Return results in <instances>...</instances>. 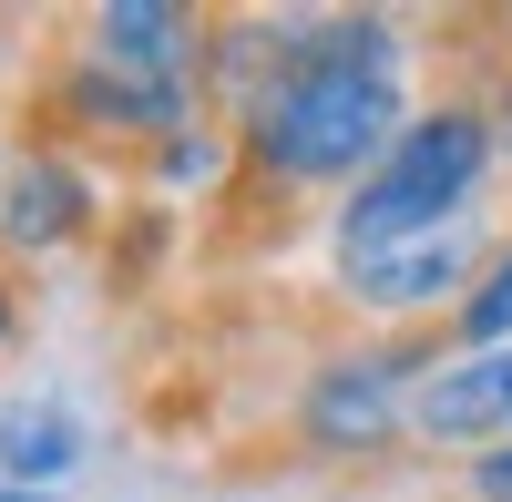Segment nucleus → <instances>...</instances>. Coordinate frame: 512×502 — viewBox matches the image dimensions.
<instances>
[{
  "label": "nucleus",
  "instance_id": "f257e3e1",
  "mask_svg": "<svg viewBox=\"0 0 512 502\" xmlns=\"http://www.w3.org/2000/svg\"><path fill=\"white\" fill-rule=\"evenodd\" d=\"M420 113L410 93V21L400 11H277L267 82L246 93L236 185L287 205H338Z\"/></svg>",
  "mask_w": 512,
  "mask_h": 502
},
{
  "label": "nucleus",
  "instance_id": "f03ea898",
  "mask_svg": "<svg viewBox=\"0 0 512 502\" xmlns=\"http://www.w3.org/2000/svg\"><path fill=\"white\" fill-rule=\"evenodd\" d=\"M185 123H205V11L185 0H93L72 11L62 52L31 82V134H62L82 154H154Z\"/></svg>",
  "mask_w": 512,
  "mask_h": 502
},
{
  "label": "nucleus",
  "instance_id": "7ed1b4c3",
  "mask_svg": "<svg viewBox=\"0 0 512 502\" xmlns=\"http://www.w3.org/2000/svg\"><path fill=\"white\" fill-rule=\"evenodd\" d=\"M492 175H502L492 103L482 93H431L400 123V144L369 164V185H349L328 205V257H379V246L472 226L482 195H492Z\"/></svg>",
  "mask_w": 512,
  "mask_h": 502
},
{
  "label": "nucleus",
  "instance_id": "20e7f679",
  "mask_svg": "<svg viewBox=\"0 0 512 502\" xmlns=\"http://www.w3.org/2000/svg\"><path fill=\"white\" fill-rule=\"evenodd\" d=\"M431 359H441V339H390V328L328 349L287 400V441L308 462H390L410 441V400L431 380Z\"/></svg>",
  "mask_w": 512,
  "mask_h": 502
},
{
  "label": "nucleus",
  "instance_id": "39448f33",
  "mask_svg": "<svg viewBox=\"0 0 512 502\" xmlns=\"http://www.w3.org/2000/svg\"><path fill=\"white\" fill-rule=\"evenodd\" d=\"M113 236V175L62 134H21L0 175V267H72Z\"/></svg>",
  "mask_w": 512,
  "mask_h": 502
},
{
  "label": "nucleus",
  "instance_id": "423d86ee",
  "mask_svg": "<svg viewBox=\"0 0 512 502\" xmlns=\"http://www.w3.org/2000/svg\"><path fill=\"white\" fill-rule=\"evenodd\" d=\"M492 267V226H441V236H410V246H379V257H328L338 298L359 318H379L390 339H441L472 298V277Z\"/></svg>",
  "mask_w": 512,
  "mask_h": 502
},
{
  "label": "nucleus",
  "instance_id": "0eeeda50",
  "mask_svg": "<svg viewBox=\"0 0 512 502\" xmlns=\"http://www.w3.org/2000/svg\"><path fill=\"white\" fill-rule=\"evenodd\" d=\"M410 441L451 451V462L512 451V349H441L410 400Z\"/></svg>",
  "mask_w": 512,
  "mask_h": 502
},
{
  "label": "nucleus",
  "instance_id": "6e6552de",
  "mask_svg": "<svg viewBox=\"0 0 512 502\" xmlns=\"http://www.w3.org/2000/svg\"><path fill=\"white\" fill-rule=\"evenodd\" d=\"M93 472V421L62 390H11L0 400V492H72Z\"/></svg>",
  "mask_w": 512,
  "mask_h": 502
},
{
  "label": "nucleus",
  "instance_id": "1a4fd4ad",
  "mask_svg": "<svg viewBox=\"0 0 512 502\" xmlns=\"http://www.w3.org/2000/svg\"><path fill=\"white\" fill-rule=\"evenodd\" d=\"M134 185H144V195H226V185H236V134L205 113V123H185L175 144H154V154L134 164Z\"/></svg>",
  "mask_w": 512,
  "mask_h": 502
},
{
  "label": "nucleus",
  "instance_id": "9d476101",
  "mask_svg": "<svg viewBox=\"0 0 512 502\" xmlns=\"http://www.w3.org/2000/svg\"><path fill=\"white\" fill-rule=\"evenodd\" d=\"M441 349H512V226L492 236V267L472 277V298L441 328Z\"/></svg>",
  "mask_w": 512,
  "mask_h": 502
},
{
  "label": "nucleus",
  "instance_id": "9b49d317",
  "mask_svg": "<svg viewBox=\"0 0 512 502\" xmlns=\"http://www.w3.org/2000/svg\"><path fill=\"white\" fill-rule=\"evenodd\" d=\"M461 492H472V502H512V451H482V462H461Z\"/></svg>",
  "mask_w": 512,
  "mask_h": 502
},
{
  "label": "nucleus",
  "instance_id": "f8f14e48",
  "mask_svg": "<svg viewBox=\"0 0 512 502\" xmlns=\"http://www.w3.org/2000/svg\"><path fill=\"white\" fill-rule=\"evenodd\" d=\"M21 328H31V298H21V267H0V359L21 349Z\"/></svg>",
  "mask_w": 512,
  "mask_h": 502
},
{
  "label": "nucleus",
  "instance_id": "ddd939ff",
  "mask_svg": "<svg viewBox=\"0 0 512 502\" xmlns=\"http://www.w3.org/2000/svg\"><path fill=\"white\" fill-rule=\"evenodd\" d=\"M482 103H492V144H502V164H512V72L492 82V93H482Z\"/></svg>",
  "mask_w": 512,
  "mask_h": 502
},
{
  "label": "nucleus",
  "instance_id": "4468645a",
  "mask_svg": "<svg viewBox=\"0 0 512 502\" xmlns=\"http://www.w3.org/2000/svg\"><path fill=\"white\" fill-rule=\"evenodd\" d=\"M0 72H21V21L0 11Z\"/></svg>",
  "mask_w": 512,
  "mask_h": 502
},
{
  "label": "nucleus",
  "instance_id": "2eb2a0df",
  "mask_svg": "<svg viewBox=\"0 0 512 502\" xmlns=\"http://www.w3.org/2000/svg\"><path fill=\"white\" fill-rule=\"evenodd\" d=\"M0 502H103V492H0Z\"/></svg>",
  "mask_w": 512,
  "mask_h": 502
},
{
  "label": "nucleus",
  "instance_id": "dca6fc26",
  "mask_svg": "<svg viewBox=\"0 0 512 502\" xmlns=\"http://www.w3.org/2000/svg\"><path fill=\"white\" fill-rule=\"evenodd\" d=\"M11 154H21V134H11V113H0V175H11Z\"/></svg>",
  "mask_w": 512,
  "mask_h": 502
}]
</instances>
